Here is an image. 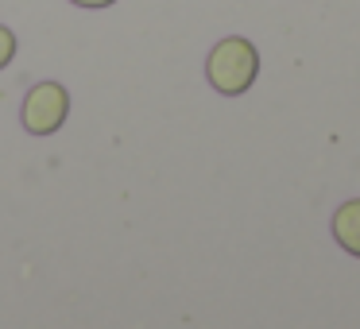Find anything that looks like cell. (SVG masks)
I'll return each instance as SVG.
<instances>
[{
    "label": "cell",
    "mask_w": 360,
    "mask_h": 329,
    "mask_svg": "<svg viewBox=\"0 0 360 329\" xmlns=\"http://www.w3.org/2000/svg\"><path fill=\"white\" fill-rule=\"evenodd\" d=\"M256 74H259V51H256V43L240 39V35L221 39L210 51V58H205V82L225 97L248 93L256 86Z\"/></svg>",
    "instance_id": "cell-1"
},
{
    "label": "cell",
    "mask_w": 360,
    "mask_h": 329,
    "mask_svg": "<svg viewBox=\"0 0 360 329\" xmlns=\"http://www.w3.org/2000/svg\"><path fill=\"white\" fill-rule=\"evenodd\" d=\"M333 240L341 244L349 256L360 259V198L345 202L341 209L333 213Z\"/></svg>",
    "instance_id": "cell-3"
},
{
    "label": "cell",
    "mask_w": 360,
    "mask_h": 329,
    "mask_svg": "<svg viewBox=\"0 0 360 329\" xmlns=\"http://www.w3.org/2000/svg\"><path fill=\"white\" fill-rule=\"evenodd\" d=\"M16 58V35H12V27L0 24V70Z\"/></svg>",
    "instance_id": "cell-4"
},
{
    "label": "cell",
    "mask_w": 360,
    "mask_h": 329,
    "mask_svg": "<svg viewBox=\"0 0 360 329\" xmlns=\"http://www.w3.org/2000/svg\"><path fill=\"white\" fill-rule=\"evenodd\" d=\"M66 117H70V93L58 82H39L24 97V112H20V120L32 136H55L66 124Z\"/></svg>",
    "instance_id": "cell-2"
},
{
    "label": "cell",
    "mask_w": 360,
    "mask_h": 329,
    "mask_svg": "<svg viewBox=\"0 0 360 329\" xmlns=\"http://www.w3.org/2000/svg\"><path fill=\"white\" fill-rule=\"evenodd\" d=\"M70 4H78V8H112L117 0H70Z\"/></svg>",
    "instance_id": "cell-5"
}]
</instances>
